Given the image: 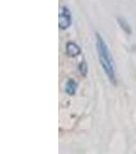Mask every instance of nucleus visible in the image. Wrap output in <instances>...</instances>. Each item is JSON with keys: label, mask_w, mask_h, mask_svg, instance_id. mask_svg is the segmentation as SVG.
<instances>
[{"label": "nucleus", "mask_w": 136, "mask_h": 154, "mask_svg": "<svg viewBox=\"0 0 136 154\" xmlns=\"http://www.w3.org/2000/svg\"><path fill=\"white\" fill-rule=\"evenodd\" d=\"M95 48L103 72L107 75L108 80L111 81V83L116 84L117 83V78H116V71L113 57L111 54V51L108 48L107 43L105 42L99 33L95 34Z\"/></svg>", "instance_id": "nucleus-1"}, {"label": "nucleus", "mask_w": 136, "mask_h": 154, "mask_svg": "<svg viewBox=\"0 0 136 154\" xmlns=\"http://www.w3.org/2000/svg\"><path fill=\"white\" fill-rule=\"evenodd\" d=\"M72 25V14L69 7L61 6L58 14V26L61 30H67Z\"/></svg>", "instance_id": "nucleus-2"}, {"label": "nucleus", "mask_w": 136, "mask_h": 154, "mask_svg": "<svg viewBox=\"0 0 136 154\" xmlns=\"http://www.w3.org/2000/svg\"><path fill=\"white\" fill-rule=\"evenodd\" d=\"M66 53L69 57L71 58H76L81 54V48H79L78 44H76L75 42H68L66 45Z\"/></svg>", "instance_id": "nucleus-3"}, {"label": "nucleus", "mask_w": 136, "mask_h": 154, "mask_svg": "<svg viewBox=\"0 0 136 154\" xmlns=\"http://www.w3.org/2000/svg\"><path fill=\"white\" fill-rule=\"evenodd\" d=\"M77 83H76L75 80L73 79H69L68 82L66 84V93L68 94L69 96H74L76 94V91H77Z\"/></svg>", "instance_id": "nucleus-4"}, {"label": "nucleus", "mask_w": 136, "mask_h": 154, "mask_svg": "<svg viewBox=\"0 0 136 154\" xmlns=\"http://www.w3.org/2000/svg\"><path fill=\"white\" fill-rule=\"evenodd\" d=\"M117 21H118L119 25H120L121 29H122L123 31H124L125 33L127 34V35H131V34H132V30H131L130 25L128 24L124 19H122V18H118Z\"/></svg>", "instance_id": "nucleus-5"}, {"label": "nucleus", "mask_w": 136, "mask_h": 154, "mask_svg": "<svg viewBox=\"0 0 136 154\" xmlns=\"http://www.w3.org/2000/svg\"><path fill=\"white\" fill-rule=\"evenodd\" d=\"M79 72H80L81 75L84 76V77L87 75V73H88V66H87V63H86L85 61H82L80 63V65H79Z\"/></svg>", "instance_id": "nucleus-6"}]
</instances>
